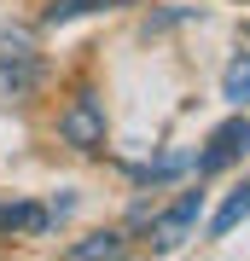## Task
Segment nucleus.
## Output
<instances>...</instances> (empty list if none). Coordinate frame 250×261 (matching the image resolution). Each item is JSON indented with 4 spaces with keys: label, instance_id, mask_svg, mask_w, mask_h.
Returning <instances> with one entry per match:
<instances>
[{
    "label": "nucleus",
    "instance_id": "f257e3e1",
    "mask_svg": "<svg viewBox=\"0 0 250 261\" xmlns=\"http://www.w3.org/2000/svg\"><path fill=\"white\" fill-rule=\"evenodd\" d=\"M58 140L76 145V151H99L105 145V105L93 93H76L64 105V116H58Z\"/></svg>",
    "mask_w": 250,
    "mask_h": 261
},
{
    "label": "nucleus",
    "instance_id": "f03ea898",
    "mask_svg": "<svg viewBox=\"0 0 250 261\" xmlns=\"http://www.w3.org/2000/svg\"><path fill=\"white\" fill-rule=\"evenodd\" d=\"M198 209H204V192H180L163 215H151V250H180L198 226Z\"/></svg>",
    "mask_w": 250,
    "mask_h": 261
},
{
    "label": "nucleus",
    "instance_id": "7ed1b4c3",
    "mask_svg": "<svg viewBox=\"0 0 250 261\" xmlns=\"http://www.w3.org/2000/svg\"><path fill=\"white\" fill-rule=\"evenodd\" d=\"M250 151V122L244 116H233V122H221V128L210 134V145L198 151V174H221L227 163H239Z\"/></svg>",
    "mask_w": 250,
    "mask_h": 261
},
{
    "label": "nucleus",
    "instance_id": "20e7f679",
    "mask_svg": "<svg viewBox=\"0 0 250 261\" xmlns=\"http://www.w3.org/2000/svg\"><path fill=\"white\" fill-rule=\"evenodd\" d=\"M35 82H41V64H29V58H0V105L29 99Z\"/></svg>",
    "mask_w": 250,
    "mask_h": 261
},
{
    "label": "nucleus",
    "instance_id": "39448f33",
    "mask_svg": "<svg viewBox=\"0 0 250 261\" xmlns=\"http://www.w3.org/2000/svg\"><path fill=\"white\" fill-rule=\"evenodd\" d=\"M47 226H53V209H41V203H6V209H0V232H29V238H41Z\"/></svg>",
    "mask_w": 250,
    "mask_h": 261
},
{
    "label": "nucleus",
    "instance_id": "423d86ee",
    "mask_svg": "<svg viewBox=\"0 0 250 261\" xmlns=\"http://www.w3.org/2000/svg\"><path fill=\"white\" fill-rule=\"evenodd\" d=\"M244 221H250V180H244L239 192H227V203L210 215V238H227V232H239Z\"/></svg>",
    "mask_w": 250,
    "mask_h": 261
},
{
    "label": "nucleus",
    "instance_id": "0eeeda50",
    "mask_svg": "<svg viewBox=\"0 0 250 261\" xmlns=\"http://www.w3.org/2000/svg\"><path fill=\"white\" fill-rule=\"evenodd\" d=\"M221 93H227L233 105H250V53H239V58L221 70Z\"/></svg>",
    "mask_w": 250,
    "mask_h": 261
},
{
    "label": "nucleus",
    "instance_id": "6e6552de",
    "mask_svg": "<svg viewBox=\"0 0 250 261\" xmlns=\"http://www.w3.org/2000/svg\"><path fill=\"white\" fill-rule=\"evenodd\" d=\"M99 255H122V238L117 232H93L82 244H70V261H99Z\"/></svg>",
    "mask_w": 250,
    "mask_h": 261
},
{
    "label": "nucleus",
    "instance_id": "1a4fd4ad",
    "mask_svg": "<svg viewBox=\"0 0 250 261\" xmlns=\"http://www.w3.org/2000/svg\"><path fill=\"white\" fill-rule=\"evenodd\" d=\"M105 6H122V0H53L47 6V23H70L82 12H105Z\"/></svg>",
    "mask_w": 250,
    "mask_h": 261
}]
</instances>
